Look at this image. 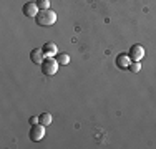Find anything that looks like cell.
<instances>
[{"mask_svg": "<svg viewBox=\"0 0 156 149\" xmlns=\"http://www.w3.org/2000/svg\"><path fill=\"white\" fill-rule=\"evenodd\" d=\"M35 18H37V23H38L40 27H51V25L57 22V13H55L53 10L47 9V10H40Z\"/></svg>", "mask_w": 156, "mask_h": 149, "instance_id": "obj_1", "label": "cell"}, {"mask_svg": "<svg viewBox=\"0 0 156 149\" xmlns=\"http://www.w3.org/2000/svg\"><path fill=\"white\" fill-rule=\"evenodd\" d=\"M58 66L60 65H58V61L53 57L45 58L43 63H42V73L45 74V76H53V74L58 71Z\"/></svg>", "mask_w": 156, "mask_h": 149, "instance_id": "obj_2", "label": "cell"}, {"mask_svg": "<svg viewBox=\"0 0 156 149\" xmlns=\"http://www.w3.org/2000/svg\"><path fill=\"white\" fill-rule=\"evenodd\" d=\"M43 136H45V126H43L42 123L33 124L32 129H30V139L33 141V143H37V141H42Z\"/></svg>", "mask_w": 156, "mask_h": 149, "instance_id": "obj_3", "label": "cell"}, {"mask_svg": "<svg viewBox=\"0 0 156 149\" xmlns=\"http://www.w3.org/2000/svg\"><path fill=\"white\" fill-rule=\"evenodd\" d=\"M144 53H146V50H144L143 45H133V47L129 48V58H131L133 61H140V60L144 57Z\"/></svg>", "mask_w": 156, "mask_h": 149, "instance_id": "obj_4", "label": "cell"}, {"mask_svg": "<svg viewBox=\"0 0 156 149\" xmlns=\"http://www.w3.org/2000/svg\"><path fill=\"white\" fill-rule=\"evenodd\" d=\"M22 12H23L25 17H37L38 12H40V9H38V5H37L35 2H28V3H25V5H23Z\"/></svg>", "mask_w": 156, "mask_h": 149, "instance_id": "obj_5", "label": "cell"}, {"mask_svg": "<svg viewBox=\"0 0 156 149\" xmlns=\"http://www.w3.org/2000/svg\"><path fill=\"white\" fill-rule=\"evenodd\" d=\"M129 65H131V58H129L128 53H120L116 57V66L121 70H129Z\"/></svg>", "mask_w": 156, "mask_h": 149, "instance_id": "obj_6", "label": "cell"}, {"mask_svg": "<svg viewBox=\"0 0 156 149\" xmlns=\"http://www.w3.org/2000/svg\"><path fill=\"white\" fill-rule=\"evenodd\" d=\"M42 51H43V55H45L47 58H50V57H55V55L58 53V48H57V45H55L53 42H47L42 47Z\"/></svg>", "mask_w": 156, "mask_h": 149, "instance_id": "obj_7", "label": "cell"}, {"mask_svg": "<svg viewBox=\"0 0 156 149\" xmlns=\"http://www.w3.org/2000/svg\"><path fill=\"white\" fill-rule=\"evenodd\" d=\"M43 51L42 50H38V48H35V50H32V53H30V60H32V63H35V65H42L43 63Z\"/></svg>", "mask_w": 156, "mask_h": 149, "instance_id": "obj_8", "label": "cell"}, {"mask_svg": "<svg viewBox=\"0 0 156 149\" xmlns=\"http://www.w3.org/2000/svg\"><path fill=\"white\" fill-rule=\"evenodd\" d=\"M51 121H53V118H51L50 113H42L40 114V123H42L43 126H50Z\"/></svg>", "mask_w": 156, "mask_h": 149, "instance_id": "obj_9", "label": "cell"}, {"mask_svg": "<svg viewBox=\"0 0 156 149\" xmlns=\"http://www.w3.org/2000/svg\"><path fill=\"white\" fill-rule=\"evenodd\" d=\"M57 61H58V65H63V66H65V65H68V63H70V57H68L66 53H60V55L57 57Z\"/></svg>", "mask_w": 156, "mask_h": 149, "instance_id": "obj_10", "label": "cell"}, {"mask_svg": "<svg viewBox=\"0 0 156 149\" xmlns=\"http://www.w3.org/2000/svg\"><path fill=\"white\" fill-rule=\"evenodd\" d=\"M37 5L40 10H47L50 9V0H37Z\"/></svg>", "mask_w": 156, "mask_h": 149, "instance_id": "obj_11", "label": "cell"}, {"mask_svg": "<svg viewBox=\"0 0 156 149\" xmlns=\"http://www.w3.org/2000/svg\"><path fill=\"white\" fill-rule=\"evenodd\" d=\"M141 70V65H140V61H133L131 65H129V71H133V73H138Z\"/></svg>", "mask_w": 156, "mask_h": 149, "instance_id": "obj_12", "label": "cell"}, {"mask_svg": "<svg viewBox=\"0 0 156 149\" xmlns=\"http://www.w3.org/2000/svg\"><path fill=\"white\" fill-rule=\"evenodd\" d=\"M40 123V116H32L30 118V124L33 126V124H38Z\"/></svg>", "mask_w": 156, "mask_h": 149, "instance_id": "obj_13", "label": "cell"}]
</instances>
